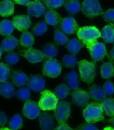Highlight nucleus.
<instances>
[{
    "mask_svg": "<svg viewBox=\"0 0 114 130\" xmlns=\"http://www.w3.org/2000/svg\"><path fill=\"white\" fill-rule=\"evenodd\" d=\"M19 41L17 38L12 35L7 36L1 42V48L3 51H10L16 48Z\"/></svg>",
    "mask_w": 114,
    "mask_h": 130,
    "instance_id": "20",
    "label": "nucleus"
},
{
    "mask_svg": "<svg viewBox=\"0 0 114 130\" xmlns=\"http://www.w3.org/2000/svg\"><path fill=\"white\" fill-rule=\"evenodd\" d=\"M8 121L7 117L4 112L0 111V127H3Z\"/></svg>",
    "mask_w": 114,
    "mask_h": 130,
    "instance_id": "45",
    "label": "nucleus"
},
{
    "mask_svg": "<svg viewBox=\"0 0 114 130\" xmlns=\"http://www.w3.org/2000/svg\"><path fill=\"white\" fill-rule=\"evenodd\" d=\"M43 3L50 10H54L64 5V0H43Z\"/></svg>",
    "mask_w": 114,
    "mask_h": 130,
    "instance_id": "38",
    "label": "nucleus"
},
{
    "mask_svg": "<svg viewBox=\"0 0 114 130\" xmlns=\"http://www.w3.org/2000/svg\"><path fill=\"white\" fill-rule=\"evenodd\" d=\"M12 22L13 23L14 27L20 32H25L31 25V20L28 16L19 15L13 17Z\"/></svg>",
    "mask_w": 114,
    "mask_h": 130,
    "instance_id": "14",
    "label": "nucleus"
},
{
    "mask_svg": "<svg viewBox=\"0 0 114 130\" xmlns=\"http://www.w3.org/2000/svg\"><path fill=\"white\" fill-rule=\"evenodd\" d=\"M107 56L108 58H109V60L111 62L114 63V47L111 50V51L109 53V54H107Z\"/></svg>",
    "mask_w": 114,
    "mask_h": 130,
    "instance_id": "47",
    "label": "nucleus"
},
{
    "mask_svg": "<svg viewBox=\"0 0 114 130\" xmlns=\"http://www.w3.org/2000/svg\"><path fill=\"white\" fill-rule=\"evenodd\" d=\"M23 126V120L20 115H15L11 119L9 127L11 130H18Z\"/></svg>",
    "mask_w": 114,
    "mask_h": 130,
    "instance_id": "34",
    "label": "nucleus"
},
{
    "mask_svg": "<svg viewBox=\"0 0 114 130\" xmlns=\"http://www.w3.org/2000/svg\"><path fill=\"white\" fill-rule=\"evenodd\" d=\"M14 13V3L11 0L0 2V16L8 17Z\"/></svg>",
    "mask_w": 114,
    "mask_h": 130,
    "instance_id": "19",
    "label": "nucleus"
},
{
    "mask_svg": "<svg viewBox=\"0 0 114 130\" xmlns=\"http://www.w3.org/2000/svg\"><path fill=\"white\" fill-rule=\"evenodd\" d=\"M66 11L69 13L75 14L81 10L82 7L78 0H66L64 3Z\"/></svg>",
    "mask_w": 114,
    "mask_h": 130,
    "instance_id": "26",
    "label": "nucleus"
},
{
    "mask_svg": "<svg viewBox=\"0 0 114 130\" xmlns=\"http://www.w3.org/2000/svg\"><path fill=\"white\" fill-rule=\"evenodd\" d=\"M10 75V67L7 64L0 63V82H5Z\"/></svg>",
    "mask_w": 114,
    "mask_h": 130,
    "instance_id": "37",
    "label": "nucleus"
},
{
    "mask_svg": "<svg viewBox=\"0 0 114 130\" xmlns=\"http://www.w3.org/2000/svg\"><path fill=\"white\" fill-rule=\"evenodd\" d=\"M66 48L73 55H76L84 47V44L80 40L76 38L69 40L66 43Z\"/></svg>",
    "mask_w": 114,
    "mask_h": 130,
    "instance_id": "25",
    "label": "nucleus"
},
{
    "mask_svg": "<svg viewBox=\"0 0 114 130\" xmlns=\"http://www.w3.org/2000/svg\"><path fill=\"white\" fill-rule=\"evenodd\" d=\"M1 55H2V51H1V49L0 48V58H1Z\"/></svg>",
    "mask_w": 114,
    "mask_h": 130,
    "instance_id": "51",
    "label": "nucleus"
},
{
    "mask_svg": "<svg viewBox=\"0 0 114 130\" xmlns=\"http://www.w3.org/2000/svg\"><path fill=\"white\" fill-rule=\"evenodd\" d=\"M101 75L105 79L110 78L114 76V65L111 62L104 63L101 66Z\"/></svg>",
    "mask_w": 114,
    "mask_h": 130,
    "instance_id": "30",
    "label": "nucleus"
},
{
    "mask_svg": "<svg viewBox=\"0 0 114 130\" xmlns=\"http://www.w3.org/2000/svg\"><path fill=\"white\" fill-rule=\"evenodd\" d=\"M54 111V117L58 122H66L71 113V103L65 101L58 102Z\"/></svg>",
    "mask_w": 114,
    "mask_h": 130,
    "instance_id": "7",
    "label": "nucleus"
},
{
    "mask_svg": "<svg viewBox=\"0 0 114 130\" xmlns=\"http://www.w3.org/2000/svg\"><path fill=\"white\" fill-rule=\"evenodd\" d=\"M106 122H107L108 123H109L110 125H111L114 126V116L112 117L111 119L106 120Z\"/></svg>",
    "mask_w": 114,
    "mask_h": 130,
    "instance_id": "48",
    "label": "nucleus"
},
{
    "mask_svg": "<svg viewBox=\"0 0 114 130\" xmlns=\"http://www.w3.org/2000/svg\"><path fill=\"white\" fill-rule=\"evenodd\" d=\"M54 130H74L68 126L66 122L58 123V125Z\"/></svg>",
    "mask_w": 114,
    "mask_h": 130,
    "instance_id": "44",
    "label": "nucleus"
},
{
    "mask_svg": "<svg viewBox=\"0 0 114 130\" xmlns=\"http://www.w3.org/2000/svg\"><path fill=\"white\" fill-rule=\"evenodd\" d=\"M85 45L93 60L95 62L103 61L104 58L107 55L105 44L98 42L97 40L90 41Z\"/></svg>",
    "mask_w": 114,
    "mask_h": 130,
    "instance_id": "4",
    "label": "nucleus"
},
{
    "mask_svg": "<svg viewBox=\"0 0 114 130\" xmlns=\"http://www.w3.org/2000/svg\"><path fill=\"white\" fill-rule=\"evenodd\" d=\"M54 93L58 99H64L70 94V89L65 84H60L55 88Z\"/></svg>",
    "mask_w": 114,
    "mask_h": 130,
    "instance_id": "32",
    "label": "nucleus"
},
{
    "mask_svg": "<svg viewBox=\"0 0 114 130\" xmlns=\"http://www.w3.org/2000/svg\"><path fill=\"white\" fill-rule=\"evenodd\" d=\"M58 52L57 47L54 43H47L43 48V54L45 58L47 60L52 59L56 56Z\"/></svg>",
    "mask_w": 114,
    "mask_h": 130,
    "instance_id": "28",
    "label": "nucleus"
},
{
    "mask_svg": "<svg viewBox=\"0 0 114 130\" xmlns=\"http://www.w3.org/2000/svg\"><path fill=\"white\" fill-rule=\"evenodd\" d=\"M78 76L75 71H71L69 72L65 78V84L70 90H75L78 88Z\"/></svg>",
    "mask_w": 114,
    "mask_h": 130,
    "instance_id": "21",
    "label": "nucleus"
},
{
    "mask_svg": "<svg viewBox=\"0 0 114 130\" xmlns=\"http://www.w3.org/2000/svg\"><path fill=\"white\" fill-rule=\"evenodd\" d=\"M103 17L106 22L114 25V9H109L106 12L104 13Z\"/></svg>",
    "mask_w": 114,
    "mask_h": 130,
    "instance_id": "41",
    "label": "nucleus"
},
{
    "mask_svg": "<svg viewBox=\"0 0 114 130\" xmlns=\"http://www.w3.org/2000/svg\"><path fill=\"white\" fill-rule=\"evenodd\" d=\"M39 121L40 127L42 130H52L54 128V123L53 118L51 115L43 112L40 114Z\"/></svg>",
    "mask_w": 114,
    "mask_h": 130,
    "instance_id": "17",
    "label": "nucleus"
},
{
    "mask_svg": "<svg viewBox=\"0 0 114 130\" xmlns=\"http://www.w3.org/2000/svg\"><path fill=\"white\" fill-rule=\"evenodd\" d=\"M11 80L17 86H22L27 82L28 77L25 73L17 70H12Z\"/></svg>",
    "mask_w": 114,
    "mask_h": 130,
    "instance_id": "18",
    "label": "nucleus"
},
{
    "mask_svg": "<svg viewBox=\"0 0 114 130\" xmlns=\"http://www.w3.org/2000/svg\"><path fill=\"white\" fill-rule=\"evenodd\" d=\"M41 1H42V0H35V1H37V2H40Z\"/></svg>",
    "mask_w": 114,
    "mask_h": 130,
    "instance_id": "52",
    "label": "nucleus"
},
{
    "mask_svg": "<svg viewBox=\"0 0 114 130\" xmlns=\"http://www.w3.org/2000/svg\"><path fill=\"white\" fill-rule=\"evenodd\" d=\"M40 111L39 103L28 100L25 103L23 108V114L28 119L33 120L39 116Z\"/></svg>",
    "mask_w": 114,
    "mask_h": 130,
    "instance_id": "9",
    "label": "nucleus"
},
{
    "mask_svg": "<svg viewBox=\"0 0 114 130\" xmlns=\"http://www.w3.org/2000/svg\"><path fill=\"white\" fill-rule=\"evenodd\" d=\"M14 26L12 21L4 20L0 22V35L2 36H9L12 33Z\"/></svg>",
    "mask_w": 114,
    "mask_h": 130,
    "instance_id": "27",
    "label": "nucleus"
},
{
    "mask_svg": "<svg viewBox=\"0 0 114 130\" xmlns=\"http://www.w3.org/2000/svg\"><path fill=\"white\" fill-rule=\"evenodd\" d=\"M14 4L24 5V6H27L28 3L30 2V0H12Z\"/></svg>",
    "mask_w": 114,
    "mask_h": 130,
    "instance_id": "46",
    "label": "nucleus"
},
{
    "mask_svg": "<svg viewBox=\"0 0 114 130\" xmlns=\"http://www.w3.org/2000/svg\"><path fill=\"white\" fill-rule=\"evenodd\" d=\"M41 98L39 105L43 111L54 110L58 103V99L50 90H45L41 92Z\"/></svg>",
    "mask_w": 114,
    "mask_h": 130,
    "instance_id": "5",
    "label": "nucleus"
},
{
    "mask_svg": "<svg viewBox=\"0 0 114 130\" xmlns=\"http://www.w3.org/2000/svg\"><path fill=\"white\" fill-rule=\"evenodd\" d=\"M60 27L64 33L67 34H74L79 29V25L76 21L74 17L70 16L62 20Z\"/></svg>",
    "mask_w": 114,
    "mask_h": 130,
    "instance_id": "12",
    "label": "nucleus"
},
{
    "mask_svg": "<svg viewBox=\"0 0 114 130\" xmlns=\"http://www.w3.org/2000/svg\"><path fill=\"white\" fill-rule=\"evenodd\" d=\"M101 37L107 43L114 42V25L109 24L102 29Z\"/></svg>",
    "mask_w": 114,
    "mask_h": 130,
    "instance_id": "24",
    "label": "nucleus"
},
{
    "mask_svg": "<svg viewBox=\"0 0 114 130\" xmlns=\"http://www.w3.org/2000/svg\"><path fill=\"white\" fill-rule=\"evenodd\" d=\"M19 61V57L16 53L13 52H10L6 55L5 57V61L9 64H14Z\"/></svg>",
    "mask_w": 114,
    "mask_h": 130,
    "instance_id": "40",
    "label": "nucleus"
},
{
    "mask_svg": "<svg viewBox=\"0 0 114 130\" xmlns=\"http://www.w3.org/2000/svg\"><path fill=\"white\" fill-rule=\"evenodd\" d=\"M27 84L28 87L32 90L40 92L44 89L45 81L40 75H31L28 77Z\"/></svg>",
    "mask_w": 114,
    "mask_h": 130,
    "instance_id": "13",
    "label": "nucleus"
},
{
    "mask_svg": "<svg viewBox=\"0 0 114 130\" xmlns=\"http://www.w3.org/2000/svg\"><path fill=\"white\" fill-rule=\"evenodd\" d=\"M74 130H99L92 123L84 122L78 126Z\"/></svg>",
    "mask_w": 114,
    "mask_h": 130,
    "instance_id": "43",
    "label": "nucleus"
},
{
    "mask_svg": "<svg viewBox=\"0 0 114 130\" xmlns=\"http://www.w3.org/2000/svg\"><path fill=\"white\" fill-rule=\"evenodd\" d=\"M27 12L29 15L40 17L45 13L46 8L40 2L31 1L27 5Z\"/></svg>",
    "mask_w": 114,
    "mask_h": 130,
    "instance_id": "15",
    "label": "nucleus"
},
{
    "mask_svg": "<svg viewBox=\"0 0 114 130\" xmlns=\"http://www.w3.org/2000/svg\"><path fill=\"white\" fill-rule=\"evenodd\" d=\"M101 104L104 112L110 117L114 116V99L112 97L106 98Z\"/></svg>",
    "mask_w": 114,
    "mask_h": 130,
    "instance_id": "29",
    "label": "nucleus"
},
{
    "mask_svg": "<svg viewBox=\"0 0 114 130\" xmlns=\"http://www.w3.org/2000/svg\"><path fill=\"white\" fill-rule=\"evenodd\" d=\"M0 130H11V129L7 127H2L0 128Z\"/></svg>",
    "mask_w": 114,
    "mask_h": 130,
    "instance_id": "50",
    "label": "nucleus"
},
{
    "mask_svg": "<svg viewBox=\"0 0 114 130\" xmlns=\"http://www.w3.org/2000/svg\"><path fill=\"white\" fill-rule=\"evenodd\" d=\"M90 98L97 102H102L106 98V93L103 87L97 85H92L89 90Z\"/></svg>",
    "mask_w": 114,
    "mask_h": 130,
    "instance_id": "16",
    "label": "nucleus"
},
{
    "mask_svg": "<svg viewBox=\"0 0 114 130\" xmlns=\"http://www.w3.org/2000/svg\"><path fill=\"white\" fill-rule=\"evenodd\" d=\"M16 95L20 99L27 101L31 97L30 89L27 87H23L17 91Z\"/></svg>",
    "mask_w": 114,
    "mask_h": 130,
    "instance_id": "39",
    "label": "nucleus"
},
{
    "mask_svg": "<svg viewBox=\"0 0 114 130\" xmlns=\"http://www.w3.org/2000/svg\"><path fill=\"white\" fill-rule=\"evenodd\" d=\"M103 88L107 95H112L114 93V85L110 81H107L103 85Z\"/></svg>",
    "mask_w": 114,
    "mask_h": 130,
    "instance_id": "42",
    "label": "nucleus"
},
{
    "mask_svg": "<svg viewBox=\"0 0 114 130\" xmlns=\"http://www.w3.org/2000/svg\"><path fill=\"white\" fill-rule=\"evenodd\" d=\"M103 130H114V128L112 127L111 126H108L106 127H105Z\"/></svg>",
    "mask_w": 114,
    "mask_h": 130,
    "instance_id": "49",
    "label": "nucleus"
},
{
    "mask_svg": "<svg viewBox=\"0 0 114 130\" xmlns=\"http://www.w3.org/2000/svg\"><path fill=\"white\" fill-rule=\"evenodd\" d=\"M81 10L85 15L90 19L104 13L98 0H84Z\"/></svg>",
    "mask_w": 114,
    "mask_h": 130,
    "instance_id": "6",
    "label": "nucleus"
},
{
    "mask_svg": "<svg viewBox=\"0 0 114 130\" xmlns=\"http://www.w3.org/2000/svg\"><path fill=\"white\" fill-rule=\"evenodd\" d=\"M15 93V88L10 82L5 81L0 84V94L6 98H11Z\"/></svg>",
    "mask_w": 114,
    "mask_h": 130,
    "instance_id": "22",
    "label": "nucleus"
},
{
    "mask_svg": "<svg viewBox=\"0 0 114 130\" xmlns=\"http://www.w3.org/2000/svg\"><path fill=\"white\" fill-rule=\"evenodd\" d=\"M81 79L87 84H91L94 80L96 74V62H89L83 60L78 62Z\"/></svg>",
    "mask_w": 114,
    "mask_h": 130,
    "instance_id": "2",
    "label": "nucleus"
},
{
    "mask_svg": "<svg viewBox=\"0 0 114 130\" xmlns=\"http://www.w3.org/2000/svg\"><path fill=\"white\" fill-rule=\"evenodd\" d=\"M63 65L66 67H74L78 62L75 55L68 54L63 56L62 60Z\"/></svg>",
    "mask_w": 114,
    "mask_h": 130,
    "instance_id": "35",
    "label": "nucleus"
},
{
    "mask_svg": "<svg viewBox=\"0 0 114 130\" xmlns=\"http://www.w3.org/2000/svg\"><path fill=\"white\" fill-rule=\"evenodd\" d=\"M76 33L78 38L82 41L84 45H85L90 41L97 40L98 38L101 37V32L97 28L93 26L80 27Z\"/></svg>",
    "mask_w": 114,
    "mask_h": 130,
    "instance_id": "3",
    "label": "nucleus"
},
{
    "mask_svg": "<svg viewBox=\"0 0 114 130\" xmlns=\"http://www.w3.org/2000/svg\"><path fill=\"white\" fill-rule=\"evenodd\" d=\"M104 110L99 102H91L83 110V116L87 122L94 124L104 120Z\"/></svg>",
    "mask_w": 114,
    "mask_h": 130,
    "instance_id": "1",
    "label": "nucleus"
},
{
    "mask_svg": "<svg viewBox=\"0 0 114 130\" xmlns=\"http://www.w3.org/2000/svg\"><path fill=\"white\" fill-rule=\"evenodd\" d=\"M20 55L25 57L32 63L40 62L43 60L44 56L43 52L39 50L33 48H29L27 50H23L19 52Z\"/></svg>",
    "mask_w": 114,
    "mask_h": 130,
    "instance_id": "10",
    "label": "nucleus"
},
{
    "mask_svg": "<svg viewBox=\"0 0 114 130\" xmlns=\"http://www.w3.org/2000/svg\"><path fill=\"white\" fill-rule=\"evenodd\" d=\"M72 102L75 105L81 107H85L89 104V94L86 91L77 88L71 93Z\"/></svg>",
    "mask_w": 114,
    "mask_h": 130,
    "instance_id": "11",
    "label": "nucleus"
},
{
    "mask_svg": "<svg viewBox=\"0 0 114 130\" xmlns=\"http://www.w3.org/2000/svg\"><path fill=\"white\" fill-rule=\"evenodd\" d=\"M46 22L52 26H56L63 19L56 11L50 10L45 14Z\"/></svg>",
    "mask_w": 114,
    "mask_h": 130,
    "instance_id": "23",
    "label": "nucleus"
},
{
    "mask_svg": "<svg viewBox=\"0 0 114 130\" xmlns=\"http://www.w3.org/2000/svg\"><path fill=\"white\" fill-rule=\"evenodd\" d=\"M20 45L25 47L31 48L34 43V37L32 34L27 31L23 32L20 38Z\"/></svg>",
    "mask_w": 114,
    "mask_h": 130,
    "instance_id": "31",
    "label": "nucleus"
},
{
    "mask_svg": "<svg viewBox=\"0 0 114 130\" xmlns=\"http://www.w3.org/2000/svg\"><path fill=\"white\" fill-rule=\"evenodd\" d=\"M69 41L68 38L63 31L60 28H56L55 30V42L56 45H64Z\"/></svg>",
    "mask_w": 114,
    "mask_h": 130,
    "instance_id": "33",
    "label": "nucleus"
},
{
    "mask_svg": "<svg viewBox=\"0 0 114 130\" xmlns=\"http://www.w3.org/2000/svg\"><path fill=\"white\" fill-rule=\"evenodd\" d=\"M62 70L61 63L56 59L52 58L45 61L43 65V75L51 78L57 77Z\"/></svg>",
    "mask_w": 114,
    "mask_h": 130,
    "instance_id": "8",
    "label": "nucleus"
},
{
    "mask_svg": "<svg viewBox=\"0 0 114 130\" xmlns=\"http://www.w3.org/2000/svg\"><path fill=\"white\" fill-rule=\"evenodd\" d=\"M47 30V25L46 22H40L34 26L32 28V33L36 36H41L46 33Z\"/></svg>",
    "mask_w": 114,
    "mask_h": 130,
    "instance_id": "36",
    "label": "nucleus"
}]
</instances>
